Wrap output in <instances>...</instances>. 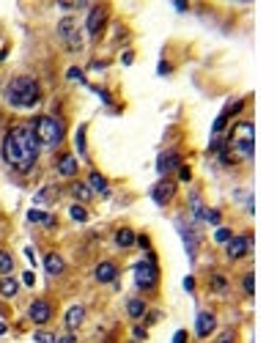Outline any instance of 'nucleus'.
<instances>
[{
    "label": "nucleus",
    "mask_w": 277,
    "mask_h": 343,
    "mask_svg": "<svg viewBox=\"0 0 277 343\" xmlns=\"http://www.w3.org/2000/svg\"><path fill=\"white\" fill-rule=\"evenodd\" d=\"M39 137H36L33 129L28 126H17L6 135L3 140V160L19 173H28L30 168L36 165V157H39Z\"/></svg>",
    "instance_id": "nucleus-1"
},
{
    "label": "nucleus",
    "mask_w": 277,
    "mask_h": 343,
    "mask_svg": "<svg viewBox=\"0 0 277 343\" xmlns=\"http://www.w3.org/2000/svg\"><path fill=\"white\" fill-rule=\"evenodd\" d=\"M42 96V88L33 77H14L6 88V99L11 107H33Z\"/></svg>",
    "instance_id": "nucleus-2"
},
{
    "label": "nucleus",
    "mask_w": 277,
    "mask_h": 343,
    "mask_svg": "<svg viewBox=\"0 0 277 343\" xmlns=\"http://www.w3.org/2000/svg\"><path fill=\"white\" fill-rule=\"evenodd\" d=\"M33 132L42 146H58L63 140V121L53 118V115H42V118H36Z\"/></svg>",
    "instance_id": "nucleus-3"
},
{
    "label": "nucleus",
    "mask_w": 277,
    "mask_h": 343,
    "mask_svg": "<svg viewBox=\"0 0 277 343\" xmlns=\"http://www.w3.org/2000/svg\"><path fill=\"white\" fill-rule=\"evenodd\" d=\"M230 143H233L236 154H242L244 160H253V124L242 121L230 129Z\"/></svg>",
    "instance_id": "nucleus-4"
},
{
    "label": "nucleus",
    "mask_w": 277,
    "mask_h": 343,
    "mask_svg": "<svg viewBox=\"0 0 277 343\" xmlns=\"http://www.w3.org/2000/svg\"><path fill=\"white\" fill-rule=\"evenodd\" d=\"M250 247H253V236H230L225 253H228L230 261H239V258H244V255L250 253Z\"/></svg>",
    "instance_id": "nucleus-5"
},
{
    "label": "nucleus",
    "mask_w": 277,
    "mask_h": 343,
    "mask_svg": "<svg viewBox=\"0 0 277 343\" xmlns=\"http://www.w3.org/2000/svg\"><path fill=\"white\" fill-rule=\"evenodd\" d=\"M135 280L140 288H154L157 286V266L148 264V261H143V264L135 266Z\"/></svg>",
    "instance_id": "nucleus-6"
},
{
    "label": "nucleus",
    "mask_w": 277,
    "mask_h": 343,
    "mask_svg": "<svg viewBox=\"0 0 277 343\" xmlns=\"http://www.w3.org/2000/svg\"><path fill=\"white\" fill-rule=\"evenodd\" d=\"M173 192H176V187H173V181H167V178H162V181H157V184H154V189H151V198H154V203H160V206H165V203H170Z\"/></svg>",
    "instance_id": "nucleus-7"
},
{
    "label": "nucleus",
    "mask_w": 277,
    "mask_h": 343,
    "mask_svg": "<svg viewBox=\"0 0 277 343\" xmlns=\"http://www.w3.org/2000/svg\"><path fill=\"white\" fill-rule=\"evenodd\" d=\"M105 19H107L105 6H94V8H91L88 19H85V28H88V33L91 36H99L102 28H105Z\"/></svg>",
    "instance_id": "nucleus-8"
},
{
    "label": "nucleus",
    "mask_w": 277,
    "mask_h": 343,
    "mask_svg": "<svg viewBox=\"0 0 277 343\" xmlns=\"http://www.w3.org/2000/svg\"><path fill=\"white\" fill-rule=\"evenodd\" d=\"M28 313H30V321H36V324H47V321L53 319V308H50V302H44V299H36Z\"/></svg>",
    "instance_id": "nucleus-9"
},
{
    "label": "nucleus",
    "mask_w": 277,
    "mask_h": 343,
    "mask_svg": "<svg viewBox=\"0 0 277 343\" xmlns=\"http://www.w3.org/2000/svg\"><path fill=\"white\" fill-rule=\"evenodd\" d=\"M217 327V319L214 313H198V321H195V335L198 338H209Z\"/></svg>",
    "instance_id": "nucleus-10"
},
{
    "label": "nucleus",
    "mask_w": 277,
    "mask_h": 343,
    "mask_svg": "<svg viewBox=\"0 0 277 343\" xmlns=\"http://www.w3.org/2000/svg\"><path fill=\"white\" fill-rule=\"evenodd\" d=\"M96 280H99V283H112V280H115V275H118V269H115V264H112V261H102L99 266H96Z\"/></svg>",
    "instance_id": "nucleus-11"
},
{
    "label": "nucleus",
    "mask_w": 277,
    "mask_h": 343,
    "mask_svg": "<svg viewBox=\"0 0 277 343\" xmlns=\"http://www.w3.org/2000/svg\"><path fill=\"white\" fill-rule=\"evenodd\" d=\"M83 319H85L83 305H74V308H69V313H66V327H69V330H77V327L83 324Z\"/></svg>",
    "instance_id": "nucleus-12"
},
{
    "label": "nucleus",
    "mask_w": 277,
    "mask_h": 343,
    "mask_svg": "<svg viewBox=\"0 0 277 343\" xmlns=\"http://www.w3.org/2000/svg\"><path fill=\"white\" fill-rule=\"evenodd\" d=\"M44 269H47L50 275H60L66 269V264H63V258H60L58 253H50L47 258H44Z\"/></svg>",
    "instance_id": "nucleus-13"
},
{
    "label": "nucleus",
    "mask_w": 277,
    "mask_h": 343,
    "mask_svg": "<svg viewBox=\"0 0 277 343\" xmlns=\"http://www.w3.org/2000/svg\"><path fill=\"white\" fill-rule=\"evenodd\" d=\"M58 173H60V176H74V173H77V160H74V157H71V154L60 157V160H58Z\"/></svg>",
    "instance_id": "nucleus-14"
},
{
    "label": "nucleus",
    "mask_w": 277,
    "mask_h": 343,
    "mask_svg": "<svg viewBox=\"0 0 277 343\" xmlns=\"http://www.w3.org/2000/svg\"><path fill=\"white\" fill-rule=\"evenodd\" d=\"M88 187H91V192H99V195H107V192H110V187H107V181H105L102 173H91V176H88Z\"/></svg>",
    "instance_id": "nucleus-15"
},
{
    "label": "nucleus",
    "mask_w": 277,
    "mask_h": 343,
    "mask_svg": "<svg viewBox=\"0 0 277 343\" xmlns=\"http://www.w3.org/2000/svg\"><path fill=\"white\" fill-rule=\"evenodd\" d=\"M173 168H178V154H173V151H170V154H162L160 162H157V171L165 176L167 171H173Z\"/></svg>",
    "instance_id": "nucleus-16"
},
{
    "label": "nucleus",
    "mask_w": 277,
    "mask_h": 343,
    "mask_svg": "<svg viewBox=\"0 0 277 343\" xmlns=\"http://www.w3.org/2000/svg\"><path fill=\"white\" fill-rule=\"evenodd\" d=\"M17 291H19V283L14 278H3V280H0V296L11 299V296H17Z\"/></svg>",
    "instance_id": "nucleus-17"
},
{
    "label": "nucleus",
    "mask_w": 277,
    "mask_h": 343,
    "mask_svg": "<svg viewBox=\"0 0 277 343\" xmlns=\"http://www.w3.org/2000/svg\"><path fill=\"white\" fill-rule=\"evenodd\" d=\"M28 220H30V223H39V225H47V228H53V225H55L53 214H44V212H39V209L28 212Z\"/></svg>",
    "instance_id": "nucleus-18"
},
{
    "label": "nucleus",
    "mask_w": 277,
    "mask_h": 343,
    "mask_svg": "<svg viewBox=\"0 0 277 343\" xmlns=\"http://www.w3.org/2000/svg\"><path fill=\"white\" fill-rule=\"evenodd\" d=\"M126 313H129L132 319H143V316H146V302L143 299H129L126 302Z\"/></svg>",
    "instance_id": "nucleus-19"
},
{
    "label": "nucleus",
    "mask_w": 277,
    "mask_h": 343,
    "mask_svg": "<svg viewBox=\"0 0 277 343\" xmlns=\"http://www.w3.org/2000/svg\"><path fill=\"white\" fill-rule=\"evenodd\" d=\"M115 244L118 247H132V244H135V231H129V228H121V231L115 233Z\"/></svg>",
    "instance_id": "nucleus-20"
},
{
    "label": "nucleus",
    "mask_w": 277,
    "mask_h": 343,
    "mask_svg": "<svg viewBox=\"0 0 277 343\" xmlns=\"http://www.w3.org/2000/svg\"><path fill=\"white\" fill-rule=\"evenodd\" d=\"M71 195H74L77 201H88V198H91V187H88V184H83V181H74V184H71Z\"/></svg>",
    "instance_id": "nucleus-21"
},
{
    "label": "nucleus",
    "mask_w": 277,
    "mask_h": 343,
    "mask_svg": "<svg viewBox=\"0 0 277 343\" xmlns=\"http://www.w3.org/2000/svg\"><path fill=\"white\" fill-rule=\"evenodd\" d=\"M74 30H77V22H74V19H71V17H63V19H60V25H58V33H60V39H69V36L74 33Z\"/></svg>",
    "instance_id": "nucleus-22"
},
{
    "label": "nucleus",
    "mask_w": 277,
    "mask_h": 343,
    "mask_svg": "<svg viewBox=\"0 0 277 343\" xmlns=\"http://www.w3.org/2000/svg\"><path fill=\"white\" fill-rule=\"evenodd\" d=\"M55 195H58V189H55V187H47V189H39L33 201H36V203H50V201H55Z\"/></svg>",
    "instance_id": "nucleus-23"
},
{
    "label": "nucleus",
    "mask_w": 277,
    "mask_h": 343,
    "mask_svg": "<svg viewBox=\"0 0 277 343\" xmlns=\"http://www.w3.org/2000/svg\"><path fill=\"white\" fill-rule=\"evenodd\" d=\"M11 269H14V258H11V253L0 250V275H8Z\"/></svg>",
    "instance_id": "nucleus-24"
},
{
    "label": "nucleus",
    "mask_w": 277,
    "mask_h": 343,
    "mask_svg": "<svg viewBox=\"0 0 277 343\" xmlns=\"http://www.w3.org/2000/svg\"><path fill=\"white\" fill-rule=\"evenodd\" d=\"M198 220H206L209 225H217L220 223V212H217V209H201Z\"/></svg>",
    "instance_id": "nucleus-25"
},
{
    "label": "nucleus",
    "mask_w": 277,
    "mask_h": 343,
    "mask_svg": "<svg viewBox=\"0 0 277 343\" xmlns=\"http://www.w3.org/2000/svg\"><path fill=\"white\" fill-rule=\"evenodd\" d=\"M212 291L225 294V291H228V278H225V275H214L212 278Z\"/></svg>",
    "instance_id": "nucleus-26"
},
{
    "label": "nucleus",
    "mask_w": 277,
    "mask_h": 343,
    "mask_svg": "<svg viewBox=\"0 0 277 343\" xmlns=\"http://www.w3.org/2000/svg\"><path fill=\"white\" fill-rule=\"evenodd\" d=\"M69 214H71V220H77V223H85V220H88V212H85L83 206H71Z\"/></svg>",
    "instance_id": "nucleus-27"
},
{
    "label": "nucleus",
    "mask_w": 277,
    "mask_h": 343,
    "mask_svg": "<svg viewBox=\"0 0 277 343\" xmlns=\"http://www.w3.org/2000/svg\"><path fill=\"white\" fill-rule=\"evenodd\" d=\"M36 343H58L53 332H36Z\"/></svg>",
    "instance_id": "nucleus-28"
},
{
    "label": "nucleus",
    "mask_w": 277,
    "mask_h": 343,
    "mask_svg": "<svg viewBox=\"0 0 277 343\" xmlns=\"http://www.w3.org/2000/svg\"><path fill=\"white\" fill-rule=\"evenodd\" d=\"M230 236H233V233H230L228 228H220V231L214 233V239H217L220 244H228V239H230Z\"/></svg>",
    "instance_id": "nucleus-29"
},
{
    "label": "nucleus",
    "mask_w": 277,
    "mask_h": 343,
    "mask_svg": "<svg viewBox=\"0 0 277 343\" xmlns=\"http://www.w3.org/2000/svg\"><path fill=\"white\" fill-rule=\"evenodd\" d=\"M233 341H236V332H233V330H225V332H222V335H220L214 343H233Z\"/></svg>",
    "instance_id": "nucleus-30"
},
{
    "label": "nucleus",
    "mask_w": 277,
    "mask_h": 343,
    "mask_svg": "<svg viewBox=\"0 0 277 343\" xmlns=\"http://www.w3.org/2000/svg\"><path fill=\"white\" fill-rule=\"evenodd\" d=\"M244 291H247V294H253V291H255V278H253V272L244 275Z\"/></svg>",
    "instance_id": "nucleus-31"
},
{
    "label": "nucleus",
    "mask_w": 277,
    "mask_h": 343,
    "mask_svg": "<svg viewBox=\"0 0 277 343\" xmlns=\"http://www.w3.org/2000/svg\"><path fill=\"white\" fill-rule=\"evenodd\" d=\"M77 148L85 154V129H83V126H80V132H77Z\"/></svg>",
    "instance_id": "nucleus-32"
},
{
    "label": "nucleus",
    "mask_w": 277,
    "mask_h": 343,
    "mask_svg": "<svg viewBox=\"0 0 277 343\" xmlns=\"http://www.w3.org/2000/svg\"><path fill=\"white\" fill-rule=\"evenodd\" d=\"M178 178H181V181H189V178H192V171H189L187 165H181L178 168Z\"/></svg>",
    "instance_id": "nucleus-33"
},
{
    "label": "nucleus",
    "mask_w": 277,
    "mask_h": 343,
    "mask_svg": "<svg viewBox=\"0 0 277 343\" xmlns=\"http://www.w3.org/2000/svg\"><path fill=\"white\" fill-rule=\"evenodd\" d=\"M135 244H137V247H140V250H148V247H151V242H148V236H135Z\"/></svg>",
    "instance_id": "nucleus-34"
},
{
    "label": "nucleus",
    "mask_w": 277,
    "mask_h": 343,
    "mask_svg": "<svg viewBox=\"0 0 277 343\" xmlns=\"http://www.w3.org/2000/svg\"><path fill=\"white\" fill-rule=\"evenodd\" d=\"M228 124V118H225V115H220L217 121H214V135H220V132H222V126Z\"/></svg>",
    "instance_id": "nucleus-35"
},
{
    "label": "nucleus",
    "mask_w": 277,
    "mask_h": 343,
    "mask_svg": "<svg viewBox=\"0 0 277 343\" xmlns=\"http://www.w3.org/2000/svg\"><path fill=\"white\" fill-rule=\"evenodd\" d=\"M69 80H83L85 83V77H83V71L80 69H69Z\"/></svg>",
    "instance_id": "nucleus-36"
},
{
    "label": "nucleus",
    "mask_w": 277,
    "mask_h": 343,
    "mask_svg": "<svg viewBox=\"0 0 277 343\" xmlns=\"http://www.w3.org/2000/svg\"><path fill=\"white\" fill-rule=\"evenodd\" d=\"M173 343H187V332L178 330V332H176V338H173Z\"/></svg>",
    "instance_id": "nucleus-37"
},
{
    "label": "nucleus",
    "mask_w": 277,
    "mask_h": 343,
    "mask_svg": "<svg viewBox=\"0 0 277 343\" xmlns=\"http://www.w3.org/2000/svg\"><path fill=\"white\" fill-rule=\"evenodd\" d=\"M22 283H25V286H33V283H36L33 272H25V275H22Z\"/></svg>",
    "instance_id": "nucleus-38"
},
{
    "label": "nucleus",
    "mask_w": 277,
    "mask_h": 343,
    "mask_svg": "<svg viewBox=\"0 0 277 343\" xmlns=\"http://www.w3.org/2000/svg\"><path fill=\"white\" fill-rule=\"evenodd\" d=\"M132 60H135V55H132V53H124V55H121V63H132Z\"/></svg>",
    "instance_id": "nucleus-39"
},
{
    "label": "nucleus",
    "mask_w": 277,
    "mask_h": 343,
    "mask_svg": "<svg viewBox=\"0 0 277 343\" xmlns=\"http://www.w3.org/2000/svg\"><path fill=\"white\" fill-rule=\"evenodd\" d=\"M135 338H137V341H143V338H146V330H143V327H135Z\"/></svg>",
    "instance_id": "nucleus-40"
},
{
    "label": "nucleus",
    "mask_w": 277,
    "mask_h": 343,
    "mask_svg": "<svg viewBox=\"0 0 277 343\" xmlns=\"http://www.w3.org/2000/svg\"><path fill=\"white\" fill-rule=\"evenodd\" d=\"M184 288L192 291V288H195V280H192V278H187V280H184Z\"/></svg>",
    "instance_id": "nucleus-41"
},
{
    "label": "nucleus",
    "mask_w": 277,
    "mask_h": 343,
    "mask_svg": "<svg viewBox=\"0 0 277 343\" xmlns=\"http://www.w3.org/2000/svg\"><path fill=\"white\" fill-rule=\"evenodd\" d=\"M6 330H8V327L3 324V321H0V335H6Z\"/></svg>",
    "instance_id": "nucleus-42"
}]
</instances>
